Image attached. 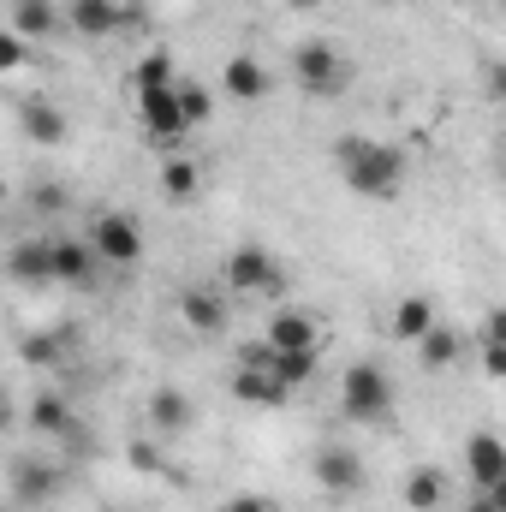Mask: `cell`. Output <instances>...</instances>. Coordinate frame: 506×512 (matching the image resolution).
<instances>
[{
    "label": "cell",
    "mask_w": 506,
    "mask_h": 512,
    "mask_svg": "<svg viewBox=\"0 0 506 512\" xmlns=\"http://www.w3.org/2000/svg\"><path fill=\"white\" fill-rule=\"evenodd\" d=\"M334 161H340V179L358 197H370V203L399 197V185H405V149L376 143V137H340L334 143Z\"/></svg>",
    "instance_id": "obj_1"
},
{
    "label": "cell",
    "mask_w": 506,
    "mask_h": 512,
    "mask_svg": "<svg viewBox=\"0 0 506 512\" xmlns=\"http://www.w3.org/2000/svg\"><path fill=\"white\" fill-rule=\"evenodd\" d=\"M292 78H298V90H310V96H340L346 84H352V66H346V54L334 48V42H298L292 48Z\"/></svg>",
    "instance_id": "obj_2"
},
{
    "label": "cell",
    "mask_w": 506,
    "mask_h": 512,
    "mask_svg": "<svg viewBox=\"0 0 506 512\" xmlns=\"http://www.w3.org/2000/svg\"><path fill=\"white\" fill-rule=\"evenodd\" d=\"M340 411L358 417V423L387 417V411H393V382H387V370H381V364H346V376H340Z\"/></svg>",
    "instance_id": "obj_3"
},
{
    "label": "cell",
    "mask_w": 506,
    "mask_h": 512,
    "mask_svg": "<svg viewBox=\"0 0 506 512\" xmlns=\"http://www.w3.org/2000/svg\"><path fill=\"white\" fill-rule=\"evenodd\" d=\"M84 245L96 251V262H114V268H131V262L143 256V221H137V215H126V209H102Z\"/></svg>",
    "instance_id": "obj_4"
},
{
    "label": "cell",
    "mask_w": 506,
    "mask_h": 512,
    "mask_svg": "<svg viewBox=\"0 0 506 512\" xmlns=\"http://www.w3.org/2000/svg\"><path fill=\"white\" fill-rule=\"evenodd\" d=\"M227 292H239V298H274L280 292V262L262 245H239V251L227 256Z\"/></svg>",
    "instance_id": "obj_5"
},
{
    "label": "cell",
    "mask_w": 506,
    "mask_h": 512,
    "mask_svg": "<svg viewBox=\"0 0 506 512\" xmlns=\"http://www.w3.org/2000/svg\"><path fill=\"white\" fill-rule=\"evenodd\" d=\"M66 24L78 36H114L126 24H143V6L137 0H66Z\"/></svg>",
    "instance_id": "obj_6"
},
{
    "label": "cell",
    "mask_w": 506,
    "mask_h": 512,
    "mask_svg": "<svg viewBox=\"0 0 506 512\" xmlns=\"http://www.w3.org/2000/svg\"><path fill=\"white\" fill-rule=\"evenodd\" d=\"M310 477L328 489V495H364V483H370V471H364V459L352 453V447H316V459H310Z\"/></svg>",
    "instance_id": "obj_7"
},
{
    "label": "cell",
    "mask_w": 506,
    "mask_h": 512,
    "mask_svg": "<svg viewBox=\"0 0 506 512\" xmlns=\"http://www.w3.org/2000/svg\"><path fill=\"white\" fill-rule=\"evenodd\" d=\"M465 465H471V483L489 495V489H506V447L495 429H477L465 441Z\"/></svg>",
    "instance_id": "obj_8"
},
{
    "label": "cell",
    "mask_w": 506,
    "mask_h": 512,
    "mask_svg": "<svg viewBox=\"0 0 506 512\" xmlns=\"http://www.w3.org/2000/svg\"><path fill=\"white\" fill-rule=\"evenodd\" d=\"M179 316H185L191 334H227V322H233V310L221 304L215 286H185L179 292Z\"/></svg>",
    "instance_id": "obj_9"
},
{
    "label": "cell",
    "mask_w": 506,
    "mask_h": 512,
    "mask_svg": "<svg viewBox=\"0 0 506 512\" xmlns=\"http://www.w3.org/2000/svg\"><path fill=\"white\" fill-rule=\"evenodd\" d=\"M262 346H268V352H316V346H322V328H316L304 310H274Z\"/></svg>",
    "instance_id": "obj_10"
},
{
    "label": "cell",
    "mask_w": 506,
    "mask_h": 512,
    "mask_svg": "<svg viewBox=\"0 0 506 512\" xmlns=\"http://www.w3.org/2000/svg\"><path fill=\"white\" fill-rule=\"evenodd\" d=\"M137 114H143V131H149L155 143H179V137H185L173 90H137Z\"/></svg>",
    "instance_id": "obj_11"
},
{
    "label": "cell",
    "mask_w": 506,
    "mask_h": 512,
    "mask_svg": "<svg viewBox=\"0 0 506 512\" xmlns=\"http://www.w3.org/2000/svg\"><path fill=\"white\" fill-rule=\"evenodd\" d=\"M6 274H12L18 286H48V280H54V245H48V239L12 245V251H6Z\"/></svg>",
    "instance_id": "obj_12"
},
{
    "label": "cell",
    "mask_w": 506,
    "mask_h": 512,
    "mask_svg": "<svg viewBox=\"0 0 506 512\" xmlns=\"http://www.w3.org/2000/svg\"><path fill=\"white\" fill-rule=\"evenodd\" d=\"M30 429H36V435H60V441H78V447H84V429H78V417H72V405H66L60 393H36V399H30Z\"/></svg>",
    "instance_id": "obj_13"
},
{
    "label": "cell",
    "mask_w": 506,
    "mask_h": 512,
    "mask_svg": "<svg viewBox=\"0 0 506 512\" xmlns=\"http://www.w3.org/2000/svg\"><path fill=\"white\" fill-rule=\"evenodd\" d=\"M221 90H227L233 102H262V96H268V66H262L256 54H233V60L221 66Z\"/></svg>",
    "instance_id": "obj_14"
},
{
    "label": "cell",
    "mask_w": 506,
    "mask_h": 512,
    "mask_svg": "<svg viewBox=\"0 0 506 512\" xmlns=\"http://www.w3.org/2000/svg\"><path fill=\"white\" fill-rule=\"evenodd\" d=\"M18 126H24V137L30 143H42V149H54V143H66V114L54 108V102H42V96H30L24 108H18Z\"/></svg>",
    "instance_id": "obj_15"
},
{
    "label": "cell",
    "mask_w": 506,
    "mask_h": 512,
    "mask_svg": "<svg viewBox=\"0 0 506 512\" xmlns=\"http://www.w3.org/2000/svg\"><path fill=\"white\" fill-rule=\"evenodd\" d=\"M6 483H12V495H18V501H48V495L60 489V471H54L48 459H12Z\"/></svg>",
    "instance_id": "obj_16"
},
{
    "label": "cell",
    "mask_w": 506,
    "mask_h": 512,
    "mask_svg": "<svg viewBox=\"0 0 506 512\" xmlns=\"http://www.w3.org/2000/svg\"><path fill=\"white\" fill-rule=\"evenodd\" d=\"M191 417H197V411H191V399H185L179 387H155V393H149V423H155L161 435H185Z\"/></svg>",
    "instance_id": "obj_17"
},
{
    "label": "cell",
    "mask_w": 506,
    "mask_h": 512,
    "mask_svg": "<svg viewBox=\"0 0 506 512\" xmlns=\"http://www.w3.org/2000/svg\"><path fill=\"white\" fill-rule=\"evenodd\" d=\"M54 280L60 286H90L96 280V251L84 239H60L54 245Z\"/></svg>",
    "instance_id": "obj_18"
},
{
    "label": "cell",
    "mask_w": 506,
    "mask_h": 512,
    "mask_svg": "<svg viewBox=\"0 0 506 512\" xmlns=\"http://www.w3.org/2000/svg\"><path fill=\"white\" fill-rule=\"evenodd\" d=\"M429 328H435V298H399L393 304V340L417 346Z\"/></svg>",
    "instance_id": "obj_19"
},
{
    "label": "cell",
    "mask_w": 506,
    "mask_h": 512,
    "mask_svg": "<svg viewBox=\"0 0 506 512\" xmlns=\"http://www.w3.org/2000/svg\"><path fill=\"white\" fill-rule=\"evenodd\" d=\"M155 185H161V197H167V203H191V197H197V185H203V173H197V161L173 155V161H161Z\"/></svg>",
    "instance_id": "obj_20"
},
{
    "label": "cell",
    "mask_w": 506,
    "mask_h": 512,
    "mask_svg": "<svg viewBox=\"0 0 506 512\" xmlns=\"http://www.w3.org/2000/svg\"><path fill=\"white\" fill-rule=\"evenodd\" d=\"M459 352H465V340H459L453 328H441V322H435V328L417 340V358H423V370H453V364H459Z\"/></svg>",
    "instance_id": "obj_21"
},
{
    "label": "cell",
    "mask_w": 506,
    "mask_h": 512,
    "mask_svg": "<svg viewBox=\"0 0 506 512\" xmlns=\"http://www.w3.org/2000/svg\"><path fill=\"white\" fill-rule=\"evenodd\" d=\"M60 12L54 0H12V36H54Z\"/></svg>",
    "instance_id": "obj_22"
},
{
    "label": "cell",
    "mask_w": 506,
    "mask_h": 512,
    "mask_svg": "<svg viewBox=\"0 0 506 512\" xmlns=\"http://www.w3.org/2000/svg\"><path fill=\"white\" fill-rule=\"evenodd\" d=\"M173 102H179V126L185 131L209 126V114H215V96L203 84H191V78H173Z\"/></svg>",
    "instance_id": "obj_23"
},
{
    "label": "cell",
    "mask_w": 506,
    "mask_h": 512,
    "mask_svg": "<svg viewBox=\"0 0 506 512\" xmlns=\"http://www.w3.org/2000/svg\"><path fill=\"white\" fill-rule=\"evenodd\" d=\"M441 501H447V477H441L435 465H423V471L405 477V507L411 512H435Z\"/></svg>",
    "instance_id": "obj_24"
},
{
    "label": "cell",
    "mask_w": 506,
    "mask_h": 512,
    "mask_svg": "<svg viewBox=\"0 0 506 512\" xmlns=\"http://www.w3.org/2000/svg\"><path fill=\"white\" fill-rule=\"evenodd\" d=\"M233 393L245 405H286V387L274 382L268 370H233Z\"/></svg>",
    "instance_id": "obj_25"
},
{
    "label": "cell",
    "mask_w": 506,
    "mask_h": 512,
    "mask_svg": "<svg viewBox=\"0 0 506 512\" xmlns=\"http://www.w3.org/2000/svg\"><path fill=\"white\" fill-rule=\"evenodd\" d=\"M316 364H322V352H274L268 376H274V382L292 393V387H304L310 376H316Z\"/></svg>",
    "instance_id": "obj_26"
},
{
    "label": "cell",
    "mask_w": 506,
    "mask_h": 512,
    "mask_svg": "<svg viewBox=\"0 0 506 512\" xmlns=\"http://www.w3.org/2000/svg\"><path fill=\"white\" fill-rule=\"evenodd\" d=\"M60 352H66V328H42V334H24L18 340V358L36 364V370L42 364H60Z\"/></svg>",
    "instance_id": "obj_27"
},
{
    "label": "cell",
    "mask_w": 506,
    "mask_h": 512,
    "mask_svg": "<svg viewBox=\"0 0 506 512\" xmlns=\"http://www.w3.org/2000/svg\"><path fill=\"white\" fill-rule=\"evenodd\" d=\"M131 78H137V90H173V54L167 48H149Z\"/></svg>",
    "instance_id": "obj_28"
},
{
    "label": "cell",
    "mask_w": 506,
    "mask_h": 512,
    "mask_svg": "<svg viewBox=\"0 0 506 512\" xmlns=\"http://www.w3.org/2000/svg\"><path fill=\"white\" fill-rule=\"evenodd\" d=\"M483 370H489V376H501L506 370V316L501 310L483 322Z\"/></svg>",
    "instance_id": "obj_29"
},
{
    "label": "cell",
    "mask_w": 506,
    "mask_h": 512,
    "mask_svg": "<svg viewBox=\"0 0 506 512\" xmlns=\"http://www.w3.org/2000/svg\"><path fill=\"white\" fill-rule=\"evenodd\" d=\"M131 465H137L143 477H155V471H167V465H161V453H155V441H131Z\"/></svg>",
    "instance_id": "obj_30"
},
{
    "label": "cell",
    "mask_w": 506,
    "mask_h": 512,
    "mask_svg": "<svg viewBox=\"0 0 506 512\" xmlns=\"http://www.w3.org/2000/svg\"><path fill=\"white\" fill-rule=\"evenodd\" d=\"M18 66H24V36L0 30V72H18Z\"/></svg>",
    "instance_id": "obj_31"
},
{
    "label": "cell",
    "mask_w": 506,
    "mask_h": 512,
    "mask_svg": "<svg viewBox=\"0 0 506 512\" xmlns=\"http://www.w3.org/2000/svg\"><path fill=\"white\" fill-rule=\"evenodd\" d=\"M221 512H280V507H274L268 495H233V501H227Z\"/></svg>",
    "instance_id": "obj_32"
},
{
    "label": "cell",
    "mask_w": 506,
    "mask_h": 512,
    "mask_svg": "<svg viewBox=\"0 0 506 512\" xmlns=\"http://www.w3.org/2000/svg\"><path fill=\"white\" fill-rule=\"evenodd\" d=\"M465 512H506V489H489V495L477 489V501H471Z\"/></svg>",
    "instance_id": "obj_33"
},
{
    "label": "cell",
    "mask_w": 506,
    "mask_h": 512,
    "mask_svg": "<svg viewBox=\"0 0 506 512\" xmlns=\"http://www.w3.org/2000/svg\"><path fill=\"white\" fill-rule=\"evenodd\" d=\"M30 203H36V209H48V215H54V209H60V203H66V191H60V185H36V197H30Z\"/></svg>",
    "instance_id": "obj_34"
},
{
    "label": "cell",
    "mask_w": 506,
    "mask_h": 512,
    "mask_svg": "<svg viewBox=\"0 0 506 512\" xmlns=\"http://www.w3.org/2000/svg\"><path fill=\"white\" fill-rule=\"evenodd\" d=\"M286 6H292V12H316L322 0H286Z\"/></svg>",
    "instance_id": "obj_35"
}]
</instances>
